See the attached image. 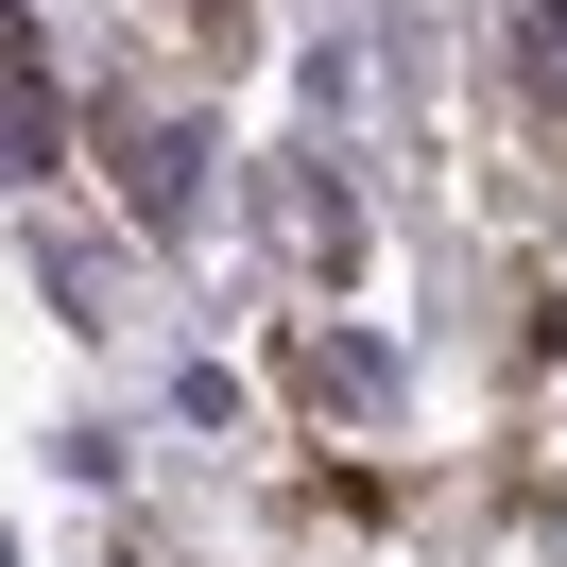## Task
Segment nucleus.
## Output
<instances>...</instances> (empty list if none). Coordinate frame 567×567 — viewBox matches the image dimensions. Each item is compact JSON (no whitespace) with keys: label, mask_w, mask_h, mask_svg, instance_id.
I'll return each instance as SVG.
<instances>
[{"label":"nucleus","mask_w":567,"mask_h":567,"mask_svg":"<svg viewBox=\"0 0 567 567\" xmlns=\"http://www.w3.org/2000/svg\"><path fill=\"white\" fill-rule=\"evenodd\" d=\"M121 189H138V224H189L207 207V155H189L173 121H121Z\"/></svg>","instance_id":"nucleus-1"},{"label":"nucleus","mask_w":567,"mask_h":567,"mask_svg":"<svg viewBox=\"0 0 567 567\" xmlns=\"http://www.w3.org/2000/svg\"><path fill=\"white\" fill-rule=\"evenodd\" d=\"M276 224H292V258H310V276H361V207H344L327 173H292V189H276Z\"/></svg>","instance_id":"nucleus-2"},{"label":"nucleus","mask_w":567,"mask_h":567,"mask_svg":"<svg viewBox=\"0 0 567 567\" xmlns=\"http://www.w3.org/2000/svg\"><path fill=\"white\" fill-rule=\"evenodd\" d=\"M292 379H310L327 413H379V395H395V361H379V344H344V327H310V344H292Z\"/></svg>","instance_id":"nucleus-3"},{"label":"nucleus","mask_w":567,"mask_h":567,"mask_svg":"<svg viewBox=\"0 0 567 567\" xmlns=\"http://www.w3.org/2000/svg\"><path fill=\"white\" fill-rule=\"evenodd\" d=\"M18 173H70V138H52V52H35V18H18Z\"/></svg>","instance_id":"nucleus-4"},{"label":"nucleus","mask_w":567,"mask_h":567,"mask_svg":"<svg viewBox=\"0 0 567 567\" xmlns=\"http://www.w3.org/2000/svg\"><path fill=\"white\" fill-rule=\"evenodd\" d=\"M533 70H550V86H567V18H533Z\"/></svg>","instance_id":"nucleus-5"}]
</instances>
